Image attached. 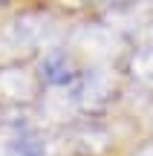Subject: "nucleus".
<instances>
[{"mask_svg": "<svg viewBox=\"0 0 153 156\" xmlns=\"http://www.w3.org/2000/svg\"><path fill=\"white\" fill-rule=\"evenodd\" d=\"M40 75H43L52 87H64V84H69L75 73H72V64H69L67 52H64V49H52L49 55L43 58V64H40Z\"/></svg>", "mask_w": 153, "mask_h": 156, "instance_id": "nucleus-1", "label": "nucleus"}]
</instances>
